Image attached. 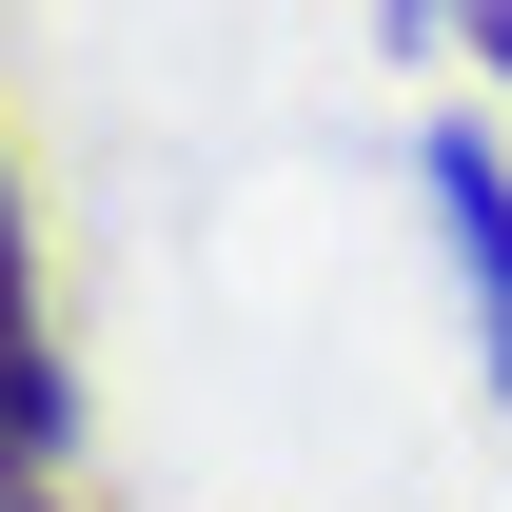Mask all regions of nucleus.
Instances as JSON below:
<instances>
[{
    "label": "nucleus",
    "instance_id": "f257e3e1",
    "mask_svg": "<svg viewBox=\"0 0 512 512\" xmlns=\"http://www.w3.org/2000/svg\"><path fill=\"white\" fill-rule=\"evenodd\" d=\"M414 178H434V217H453V276H473V316H493V414H512V158L473 119H434Z\"/></svg>",
    "mask_w": 512,
    "mask_h": 512
},
{
    "label": "nucleus",
    "instance_id": "39448f33",
    "mask_svg": "<svg viewBox=\"0 0 512 512\" xmlns=\"http://www.w3.org/2000/svg\"><path fill=\"white\" fill-rule=\"evenodd\" d=\"M375 20H453V0H375Z\"/></svg>",
    "mask_w": 512,
    "mask_h": 512
},
{
    "label": "nucleus",
    "instance_id": "20e7f679",
    "mask_svg": "<svg viewBox=\"0 0 512 512\" xmlns=\"http://www.w3.org/2000/svg\"><path fill=\"white\" fill-rule=\"evenodd\" d=\"M0 512H60V493H40V473H0Z\"/></svg>",
    "mask_w": 512,
    "mask_h": 512
},
{
    "label": "nucleus",
    "instance_id": "f03ea898",
    "mask_svg": "<svg viewBox=\"0 0 512 512\" xmlns=\"http://www.w3.org/2000/svg\"><path fill=\"white\" fill-rule=\"evenodd\" d=\"M60 453V355H40V276H20V178H0V473Z\"/></svg>",
    "mask_w": 512,
    "mask_h": 512
},
{
    "label": "nucleus",
    "instance_id": "7ed1b4c3",
    "mask_svg": "<svg viewBox=\"0 0 512 512\" xmlns=\"http://www.w3.org/2000/svg\"><path fill=\"white\" fill-rule=\"evenodd\" d=\"M453 20H473V40H493V79H512V0H453Z\"/></svg>",
    "mask_w": 512,
    "mask_h": 512
}]
</instances>
